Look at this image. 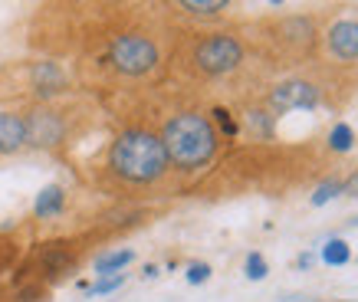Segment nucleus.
I'll return each instance as SVG.
<instances>
[{
  "label": "nucleus",
  "mask_w": 358,
  "mask_h": 302,
  "mask_svg": "<svg viewBox=\"0 0 358 302\" xmlns=\"http://www.w3.org/2000/svg\"><path fill=\"white\" fill-rule=\"evenodd\" d=\"M352 224H358V217H355V220H352Z\"/></svg>",
  "instance_id": "obj_23"
},
{
  "label": "nucleus",
  "mask_w": 358,
  "mask_h": 302,
  "mask_svg": "<svg viewBox=\"0 0 358 302\" xmlns=\"http://www.w3.org/2000/svg\"><path fill=\"white\" fill-rule=\"evenodd\" d=\"M109 164H112V171L119 174V178H125V181L148 184L164 174V168H168V151H164L158 135L131 129L115 138Z\"/></svg>",
  "instance_id": "obj_1"
},
{
  "label": "nucleus",
  "mask_w": 358,
  "mask_h": 302,
  "mask_svg": "<svg viewBox=\"0 0 358 302\" xmlns=\"http://www.w3.org/2000/svg\"><path fill=\"white\" fill-rule=\"evenodd\" d=\"M33 76H36V82H40V89H43V92H50V89L63 79L56 66H36V69H33Z\"/></svg>",
  "instance_id": "obj_15"
},
{
  "label": "nucleus",
  "mask_w": 358,
  "mask_h": 302,
  "mask_svg": "<svg viewBox=\"0 0 358 302\" xmlns=\"http://www.w3.org/2000/svg\"><path fill=\"white\" fill-rule=\"evenodd\" d=\"M27 145V122L13 112H0V154H13Z\"/></svg>",
  "instance_id": "obj_8"
},
{
  "label": "nucleus",
  "mask_w": 358,
  "mask_h": 302,
  "mask_svg": "<svg viewBox=\"0 0 358 302\" xmlns=\"http://www.w3.org/2000/svg\"><path fill=\"white\" fill-rule=\"evenodd\" d=\"M352 145H355V131H352V125L338 122L336 129H332V135H329V148L338 151V154H345V151H352Z\"/></svg>",
  "instance_id": "obj_12"
},
{
  "label": "nucleus",
  "mask_w": 358,
  "mask_h": 302,
  "mask_svg": "<svg viewBox=\"0 0 358 302\" xmlns=\"http://www.w3.org/2000/svg\"><path fill=\"white\" fill-rule=\"evenodd\" d=\"M162 145L168 151V161H174L178 168H201L214 158L217 135H214V125L204 115L185 112V115H174L164 125Z\"/></svg>",
  "instance_id": "obj_2"
},
{
  "label": "nucleus",
  "mask_w": 358,
  "mask_h": 302,
  "mask_svg": "<svg viewBox=\"0 0 358 302\" xmlns=\"http://www.w3.org/2000/svg\"><path fill=\"white\" fill-rule=\"evenodd\" d=\"M23 122H27V141H33V145H56L63 138V122L53 112H33Z\"/></svg>",
  "instance_id": "obj_6"
},
{
  "label": "nucleus",
  "mask_w": 358,
  "mask_h": 302,
  "mask_svg": "<svg viewBox=\"0 0 358 302\" xmlns=\"http://www.w3.org/2000/svg\"><path fill=\"white\" fill-rule=\"evenodd\" d=\"M210 280V266H207V263H191V266H187V282H191V286H201V282H207Z\"/></svg>",
  "instance_id": "obj_18"
},
{
  "label": "nucleus",
  "mask_w": 358,
  "mask_h": 302,
  "mask_svg": "<svg viewBox=\"0 0 358 302\" xmlns=\"http://www.w3.org/2000/svg\"><path fill=\"white\" fill-rule=\"evenodd\" d=\"M63 204H66L63 187L50 184V187H43V191L36 194V204H33V210H36V217H56L59 210H63Z\"/></svg>",
  "instance_id": "obj_9"
},
{
  "label": "nucleus",
  "mask_w": 358,
  "mask_h": 302,
  "mask_svg": "<svg viewBox=\"0 0 358 302\" xmlns=\"http://www.w3.org/2000/svg\"><path fill=\"white\" fill-rule=\"evenodd\" d=\"M214 115H217V125L227 131V135H237V125H234V119H230L227 108H214Z\"/></svg>",
  "instance_id": "obj_20"
},
{
  "label": "nucleus",
  "mask_w": 358,
  "mask_h": 302,
  "mask_svg": "<svg viewBox=\"0 0 358 302\" xmlns=\"http://www.w3.org/2000/svg\"><path fill=\"white\" fill-rule=\"evenodd\" d=\"M131 259H135V253H131V250H115V253H102V257L96 259V273H99V276H115V273H122L125 266H129Z\"/></svg>",
  "instance_id": "obj_10"
},
{
  "label": "nucleus",
  "mask_w": 358,
  "mask_h": 302,
  "mask_svg": "<svg viewBox=\"0 0 358 302\" xmlns=\"http://www.w3.org/2000/svg\"><path fill=\"white\" fill-rule=\"evenodd\" d=\"M125 282V273H115V276H99V282L89 286V296H109Z\"/></svg>",
  "instance_id": "obj_14"
},
{
  "label": "nucleus",
  "mask_w": 358,
  "mask_h": 302,
  "mask_svg": "<svg viewBox=\"0 0 358 302\" xmlns=\"http://www.w3.org/2000/svg\"><path fill=\"white\" fill-rule=\"evenodd\" d=\"M348 259H352V247H348L345 240H329L326 247H322V263L326 266H345Z\"/></svg>",
  "instance_id": "obj_11"
},
{
  "label": "nucleus",
  "mask_w": 358,
  "mask_h": 302,
  "mask_svg": "<svg viewBox=\"0 0 358 302\" xmlns=\"http://www.w3.org/2000/svg\"><path fill=\"white\" fill-rule=\"evenodd\" d=\"M345 194H355L358 197V174H352V178L345 181Z\"/></svg>",
  "instance_id": "obj_21"
},
{
  "label": "nucleus",
  "mask_w": 358,
  "mask_h": 302,
  "mask_svg": "<svg viewBox=\"0 0 358 302\" xmlns=\"http://www.w3.org/2000/svg\"><path fill=\"white\" fill-rule=\"evenodd\" d=\"M181 7L191 13H220L227 3H224V0H185Z\"/></svg>",
  "instance_id": "obj_16"
},
{
  "label": "nucleus",
  "mask_w": 358,
  "mask_h": 302,
  "mask_svg": "<svg viewBox=\"0 0 358 302\" xmlns=\"http://www.w3.org/2000/svg\"><path fill=\"white\" fill-rule=\"evenodd\" d=\"M329 46L338 59H358V23L355 20H338L329 30Z\"/></svg>",
  "instance_id": "obj_7"
},
{
  "label": "nucleus",
  "mask_w": 358,
  "mask_h": 302,
  "mask_svg": "<svg viewBox=\"0 0 358 302\" xmlns=\"http://www.w3.org/2000/svg\"><path fill=\"white\" fill-rule=\"evenodd\" d=\"M299 266H303V270H309V266H313V253H303V257H299Z\"/></svg>",
  "instance_id": "obj_22"
},
{
  "label": "nucleus",
  "mask_w": 358,
  "mask_h": 302,
  "mask_svg": "<svg viewBox=\"0 0 358 302\" xmlns=\"http://www.w3.org/2000/svg\"><path fill=\"white\" fill-rule=\"evenodd\" d=\"M109 56H112V66L125 76H141L158 63V50H155V43L148 40V36H135V33L119 36V40L112 43Z\"/></svg>",
  "instance_id": "obj_3"
},
{
  "label": "nucleus",
  "mask_w": 358,
  "mask_h": 302,
  "mask_svg": "<svg viewBox=\"0 0 358 302\" xmlns=\"http://www.w3.org/2000/svg\"><path fill=\"white\" fill-rule=\"evenodd\" d=\"M315 102H319L315 86L299 82V79L276 86V89H273V96H270V106L276 108V112H289V108H315Z\"/></svg>",
  "instance_id": "obj_5"
},
{
  "label": "nucleus",
  "mask_w": 358,
  "mask_h": 302,
  "mask_svg": "<svg viewBox=\"0 0 358 302\" xmlns=\"http://www.w3.org/2000/svg\"><path fill=\"white\" fill-rule=\"evenodd\" d=\"M338 194H345V184H342V181H326V184H319V187H315V194H313V207L329 204V201H336Z\"/></svg>",
  "instance_id": "obj_13"
},
{
  "label": "nucleus",
  "mask_w": 358,
  "mask_h": 302,
  "mask_svg": "<svg viewBox=\"0 0 358 302\" xmlns=\"http://www.w3.org/2000/svg\"><path fill=\"white\" fill-rule=\"evenodd\" d=\"M250 125H253V129L260 131V135H270V115H266V112H250Z\"/></svg>",
  "instance_id": "obj_19"
},
{
  "label": "nucleus",
  "mask_w": 358,
  "mask_h": 302,
  "mask_svg": "<svg viewBox=\"0 0 358 302\" xmlns=\"http://www.w3.org/2000/svg\"><path fill=\"white\" fill-rule=\"evenodd\" d=\"M266 273H270L266 259H263L260 253H250V257H247V276H250V280L260 282V280H266Z\"/></svg>",
  "instance_id": "obj_17"
},
{
  "label": "nucleus",
  "mask_w": 358,
  "mask_h": 302,
  "mask_svg": "<svg viewBox=\"0 0 358 302\" xmlns=\"http://www.w3.org/2000/svg\"><path fill=\"white\" fill-rule=\"evenodd\" d=\"M197 66L204 69V73H230V69H237L240 59H243V46L234 40V36H207L204 43L197 46Z\"/></svg>",
  "instance_id": "obj_4"
}]
</instances>
